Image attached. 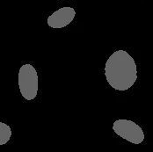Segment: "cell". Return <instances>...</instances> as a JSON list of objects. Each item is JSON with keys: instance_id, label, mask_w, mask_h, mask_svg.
I'll list each match as a JSON object with an SVG mask.
<instances>
[{"instance_id": "1", "label": "cell", "mask_w": 153, "mask_h": 152, "mask_svg": "<svg viewBox=\"0 0 153 152\" xmlns=\"http://www.w3.org/2000/svg\"><path fill=\"white\" fill-rule=\"evenodd\" d=\"M105 76L111 87L126 91L134 85L137 79V68L133 57L125 50H117L107 59Z\"/></svg>"}, {"instance_id": "2", "label": "cell", "mask_w": 153, "mask_h": 152, "mask_svg": "<svg viewBox=\"0 0 153 152\" xmlns=\"http://www.w3.org/2000/svg\"><path fill=\"white\" fill-rule=\"evenodd\" d=\"M18 83L22 97L27 100H33L38 92V75L32 64H24L19 71Z\"/></svg>"}, {"instance_id": "3", "label": "cell", "mask_w": 153, "mask_h": 152, "mask_svg": "<svg viewBox=\"0 0 153 152\" xmlns=\"http://www.w3.org/2000/svg\"><path fill=\"white\" fill-rule=\"evenodd\" d=\"M113 130L119 136L134 144H140L144 140L142 128L132 121L117 120L113 125Z\"/></svg>"}, {"instance_id": "4", "label": "cell", "mask_w": 153, "mask_h": 152, "mask_svg": "<svg viewBox=\"0 0 153 152\" xmlns=\"http://www.w3.org/2000/svg\"><path fill=\"white\" fill-rule=\"evenodd\" d=\"M76 12L71 7H62L48 18V25L52 28H62L72 22Z\"/></svg>"}, {"instance_id": "5", "label": "cell", "mask_w": 153, "mask_h": 152, "mask_svg": "<svg viewBox=\"0 0 153 152\" xmlns=\"http://www.w3.org/2000/svg\"><path fill=\"white\" fill-rule=\"evenodd\" d=\"M11 136H12L11 128L7 124L4 122H0V144L4 145L7 143V142H9V140L11 139Z\"/></svg>"}]
</instances>
